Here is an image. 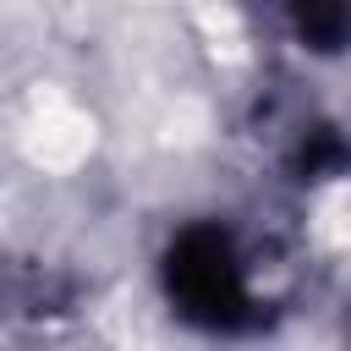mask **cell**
I'll return each instance as SVG.
<instances>
[{
  "mask_svg": "<svg viewBox=\"0 0 351 351\" xmlns=\"http://www.w3.org/2000/svg\"><path fill=\"white\" fill-rule=\"evenodd\" d=\"M159 296L197 335H252L269 318V285L247 236L225 219H186L159 247Z\"/></svg>",
  "mask_w": 351,
  "mask_h": 351,
  "instance_id": "cell-1",
  "label": "cell"
},
{
  "mask_svg": "<svg viewBox=\"0 0 351 351\" xmlns=\"http://www.w3.org/2000/svg\"><path fill=\"white\" fill-rule=\"evenodd\" d=\"M269 5L302 55L335 60L351 49V0H269Z\"/></svg>",
  "mask_w": 351,
  "mask_h": 351,
  "instance_id": "cell-2",
  "label": "cell"
}]
</instances>
